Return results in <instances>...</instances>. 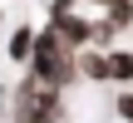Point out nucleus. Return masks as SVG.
Here are the masks:
<instances>
[{"mask_svg": "<svg viewBox=\"0 0 133 123\" xmlns=\"http://www.w3.org/2000/svg\"><path fill=\"white\" fill-rule=\"evenodd\" d=\"M0 108L10 123H64L69 118V104H64V89H49L30 74L15 79V89H0Z\"/></svg>", "mask_w": 133, "mask_h": 123, "instance_id": "obj_1", "label": "nucleus"}, {"mask_svg": "<svg viewBox=\"0 0 133 123\" xmlns=\"http://www.w3.org/2000/svg\"><path fill=\"white\" fill-rule=\"evenodd\" d=\"M25 74L39 79V84H49V89H74V84H84V79H79V49H69L49 25H39L35 54H30V64H25Z\"/></svg>", "mask_w": 133, "mask_h": 123, "instance_id": "obj_2", "label": "nucleus"}, {"mask_svg": "<svg viewBox=\"0 0 133 123\" xmlns=\"http://www.w3.org/2000/svg\"><path fill=\"white\" fill-rule=\"evenodd\" d=\"M44 25H49L69 49H89V44H99V15L84 10V5H74V10H49Z\"/></svg>", "mask_w": 133, "mask_h": 123, "instance_id": "obj_3", "label": "nucleus"}, {"mask_svg": "<svg viewBox=\"0 0 133 123\" xmlns=\"http://www.w3.org/2000/svg\"><path fill=\"white\" fill-rule=\"evenodd\" d=\"M35 35H39L35 20H20V25L5 35V59H10V69H25V64H30V54H35Z\"/></svg>", "mask_w": 133, "mask_h": 123, "instance_id": "obj_4", "label": "nucleus"}, {"mask_svg": "<svg viewBox=\"0 0 133 123\" xmlns=\"http://www.w3.org/2000/svg\"><path fill=\"white\" fill-rule=\"evenodd\" d=\"M79 79L84 84H109V49H99V44L79 49Z\"/></svg>", "mask_w": 133, "mask_h": 123, "instance_id": "obj_5", "label": "nucleus"}, {"mask_svg": "<svg viewBox=\"0 0 133 123\" xmlns=\"http://www.w3.org/2000/svg\"><path fill=\"white\" fill-rule=\"evenodd\" d=\"M109 84L133 89V49H109Z\"/></svg>", "mask_w": 133, "mask_h": 123, "instance_id": "obj_6", "label": "nucleus"}, {"mask_svg": "<svg viewBox=\"0 0 133 123\" xmlns=\"http://www.w3.org/2000/svg\"><path fill=\"white\" fill-rule=\"evenodd\" d=\"M109 108H114V118H118V123H133V89H118Z\"/></svg>", "mask_w": 133, "mask_h": 123, "instance_id": "obj_7", "label": "nucleus"}, {"mask_svg": "<svg viewBox=\"0 0 133 123\" xmlns=\"http://www.w3.org/2000/svg\"><path fill=\"white\" fill-rule=\"evenodd\" d=\"M84 5H89V10H104V5H109V0H84Z\"/></svg>", "mask_w": 133, "mask_h": 123, "instance_id": "obj_8", "label": "nucleus"}]
</instances>
